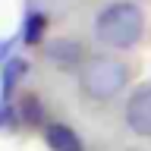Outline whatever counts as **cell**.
Masks as SVG:
<instances>
[{
    "mask_svg": "<svg viewBox=\"0 0 151 151\" xmlns=\"http://www.w3.org/2000/svg\"><path fill=\"white\" fill-rule=\"evenodd\" d=\"M142 28H145V16H142V9L135 3H110L94 19L98 41L107 47H116V50L132 47L142 38Z\"/></svg>",
    "mask_w": 151,
    "mask_h": 151,
    "instance_id": "1",
    "label": "cell"
},
{
    "mask_svg": "<svg viewBox=\"0 0 151 151\" xmlns=\"http://www.w3.org/2000/svg\"><path fill=\"white\" fill-rule=\"evenodd\" d=\"M129 79V69L116 57H88L79 69V85L82 91L94 101H110L123 91V85Z\"/></svg>",
    "mask_w": 151,
    "mask_h": 151,
    "instance_id": "2",
    "label": "cell"
},
{
    "mask_svg": "<svg viewBox=\"0 0 151 151\" xmlns=\"http://www.w3.org/2000/svg\"><path fill=\"white\" fill-rule=\"evenodd\" d=\"M126 126L142 139H151V88L142 85L126 101Z\"/></svg>",
    "mask_w": 151,
    "mask_h": 151,
    "instance_id": "3",
    "label": "cell"
},
{
    "mask_svg": "<svg viewBox=\"0 0 151 151\" xmlns=\"http://www.w3.org/2000/svg\"><path fill=\"white\" fill-rule=\"evenodd\" d=\"M44 142L50 151H82V139L63 123H50L44 129Z\"/></svg>",
    "mask_w": 151,
    "mask_h": 151,
    "instance_id": "4",
    "label": "cell"
},
{
    "mask_svg": "<svg viewBox=\"0 0 151 151\" xmlns=\"http://www.w3.org/2000/svg\"><path fill=\"white\" fill-rule=\"evenodd\" d=\"M79 50H82V47L76 44V41H50V44H47V54L54 57L57 63H76V60H79Z\"/></svg>",
    "mask_w": 151,
    "mask_h": 151,
    "instance_id": "5",
    "label": "cell"
},
{
    "mask_svg": "<svg viewBox=\"0 0 151 151\" xmlns=\"http://www.w3.org/2000/svg\"><path fill=\"white\" fill-rule=\"evenodd\" d=\"M44 28H47V19L41 16V13H32V16L25 19V32H22V38H25L28 44H35L38 38L44 35Z\"/></svg>",
    "mask_w": 151,
    "mask_h": 151,
    "instance_id": "6",
    "label": "cell"
},
{
    "mask_svg": "<svg viewBox=\"0 0 151 151\" xmlns=\"http://www.w3.org/2000/svg\"><path fill=\"white\" fill-rule=\"evenodd\" d=\"M19 73H25V63H22V60H13V63H6V69H3V94L13 88V82L19 79Z\"/></svg>",
    "mask_w": 151,
    "mask_h": 151,
    "instance_id": "7",
    "label": "cell"
}]
</instances>
